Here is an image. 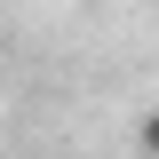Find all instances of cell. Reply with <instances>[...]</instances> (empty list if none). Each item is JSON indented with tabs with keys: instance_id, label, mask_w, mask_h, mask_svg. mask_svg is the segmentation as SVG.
Listing matches in <instances>:
<instances>
[{
	"instance_id": "1",
	"label": "cell",
	"mask_w": 159,
	"mask_h": 159,
	"mask_svg": "<svg viewBox=\"0 0 159 159\" xmlns=\"http://www.w3.org/2000/svg\"><path fill=\"white\" fill-rule=\"evenodd\" d=\"M135 143H143V159H159V103H151V111L135 119Z\"/></svg>"
}]
</instances>
